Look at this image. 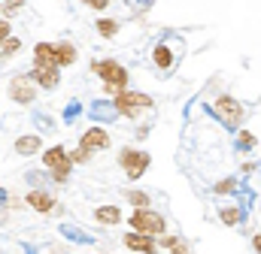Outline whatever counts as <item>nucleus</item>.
Segmentation results:
<instances>
[{
	"label": "nucleus",
	"mask_w": 261,
	"mask_h": 254,
	"mask_svg": "<svg viewBox=\"0 0 261 254\" xmlns=\"http://www.w3.org/2000/svg\"><path fill=\"white\" fill-rule=\"evenodd\" d=\"M152 106H155L152 97H146L140 91H116V112H122L128 118H137V115L149 112Z\"/></svg>",
	"instance_id": "1"
},
{
	"label": "nucleus",
	"mask_w": 261,
	"mask_h": 254,
	"mask_svg": "<svg viewBox=\"0 0 261 254\" xmlns=\"http://www.w3.org/2000/svg\"><path fill=\"white\" fill-rule=\"evenodd\" d=\"M130 227H134L137 233H149V236H152V233H164V218L146 206V209H137V212L130 215Z\"/></svg>",
	"instance_id": "2"
},
{
	"label": "nucleus",
	"mask_w": 261,
	"mask_h": 254,
	"mask_svg": "<svg viewBox=\"0 0 261 254\" xmlns=\"http://www.w3.org/2000/svg\"><path fill=\"white\" fill-rule=\"evenodd\" d=\"M100 76H103V82H107V91H122L125 88V82H128V70L122 67V64H116V61H103V64H97L94 67Z\"/></svg>",
	"instance_id": "3"
},
{
	"label": "nucleus",
	"mask_w": 261,
	"mask_h": 254,
	"mask_svg": "<svg viewBox=\"0 0 261 254\" xmlns=\"http://www.w3.org/2000/svg\"><path fill=\"white\" fill-rule=\"evenodd\" d=\"M213 112L219 115V121L225 127H237L243 121V106H240L234 97H219L216 106H213Z\"/></svg>",
	"instance_id": "4"
},
{
	"label": "nucleus",
	"mask_w": 261,
	"mask_h": 254,
	"mask_svg": "<svg viewBox=\"0 0 261 254\" xmlns=\"http://www.w3.org/2000/svg\"><path fill=\"white\" fill-rule=\"evenodd\" d=\"M43 164H46V170L58 179V182H67V176H70V161H67V151L61 145H55V148H49L46 154H43Z\"/></svg>",
	"instance_id": "5"
},
{
	"label": "nucleus",
	"mask_w": 261,
	"mask_h": 254,
	"mask_svg": "<svg viewBox=\"0 0 261 254\" xmlns=\"http://www.w3.org/2000/svg\"><path fill=\"white\" fill-rule=\"evenodd\" d=\"M149 164H152V157H149L146 151H130V148L122 151V167H125L128 179H140V176L146 173V167H149Z\"/></svg>",
	"instance_id": "6"
},
{
	"label": "nucleus",
	"mask_w": 261,
	"mask_h": 254,
	"mask_svg": "<svg viewBox=\"0 0 261 254\" xmlns=\"http://www.w3.org/2000/svg\"><path fill=\"white\" fill-rule=\"evenodd\" d=\"M9 94H12V100H18V103H31V100L37 97L34 79H28V76H18V79H12V85H9Z\"/></svg>",
	"instance_id": "7"
},
{
	"label": "nucleus",
	"mask_w": 261,
	"mask_h": 254,
	"mask_svg": "<svg viewBox=\"0 0 261 254\" xmlns=\"http://www.w3.org/2000/svg\"><path fill=\"white\" fill-rule=\"evenodd\" d=\"M34 82H40L43 88H55V85L61 82L58 67H49V64H34Z\"/></svg>",
	"instance_id": "8"
},
{
	"label": "nucleus",
	"mask_w": 261,
	"mask_h": 254,
	"mask_svg": "<svg viewBox=\"0 0 261 254\" xmlns=\"http://www.w3.org/2000/svg\"><path fill=\"white\" fill-rule=\"evenodd\" d=\"M125 245L134 248V251H143V254H158V248H155V242H152L149 233H128L125 236Z\"/></svg>",
	"instance_id": "9"
},
{
	"label": "nucleus",
	"mask_w": 261,
	"mask_h": 254,
	"mask_svg": "<svg viewBox=\"0 0 261 254\" xmlns=\"http://www.w3.org/2000/svg\"><path fill=\"white\" fill-rule=\"evenodd\" d=\"M110 145V136H107V130L103 127H91L85 136H82V148H107Z\"/></svg>",
	"instance_id": "10"
},
{
	"label": "nucleus",
	"mask_w": 261,
	"mask_h": 254,
	"mask_svg": "<svg viewBox=\"0 0 261 254\" xmlns=\"http://www.w3.org/2000/svg\"><path fill=\"white\" fill-rule=\"evenodd\" d=\"M28 206L37 209V212H43V215H46V212H55V200H52L46 190H31V194H28Z\"/></svg>",
	"instance_id": "11"
},
{
	"label": "nucleus",
	"mask_w": 261,
	"mask_h": 254,
	"mask_svg": "<svg viewBox=\"0 0 261 254\" xmlns=\"http://www.w3.org/2000/svg\"><path fill=\"white\" fill-rule=\"evenodd\" d=\"M91 115H94L97 121H113L119 112H116V106H110V103H100V100H97V103H91Z\"/></svg>",
	"instance_id": "12"
},
{
	"label": "nucleus",
	"mask_w": 261,
	"mask_h": 254,
	"mask_svg": "<svg viewBox=\"0 0 261 254\" xmlns=\"http://www.w3.org/2000/svg\"><path fill=\"white\" fill-rule=\"evenodd\" d=\"M94 218H97L100 224H119V221H122V212H119L116 206H100V209L94 212Z\"/></svg>",
	"instance_id": "13"
},
{
	"label": "nucleus",
	"mask_w": 261,
	"mask_h": 254,
	"mask_svg": "<svg viewBox=\"0 0 261 254\" xmlns=\"http://www.w3.org/2000/svg\"><path fill=\"white\" fill-rule=\"evenodd\" d=\"M73 58H76V52H73V46H70V43L55 46V67H70Z\"/></svg>",
	"instance_id": "14"
},
{
	"label": "nucleus",
	"mask_w": 261,
	"mask_h": 254,
	"mask_svg": "<svg viewBox=\"0 0 261 254\" xmlns=\"http://www.w3.org/2000/svg\"><path fill=\"white\" fill-rule=\"evenodd\" d=\"M61 233H64V239H70V242H91V236L85 233V230H79V227H73V224H61Z\"/></svg>",
	"instance_id": "15"
},
{
	"label": "nucleus",
	"mask_w": 261,
	"mask_h": 254,
	"mask_svg": "<svg viewBox=\"0 0 261 254\" xmlns=\"http://www.w3.org/2000/svg\"><path fill=\"white\" fill-rule=\"evenodd\" d=\"M15 151H18V154H34V151H40V136H21V139L15 142Z\"/></svg>",
	"instance_id": "16"
},
{
	"label": "nucleus",
	"mask_w": 261,
	"mask_h": 254,
	"mask_svg": "<svg viewBox=\"0 0 261 254\" xmlns=\"http://www.w3.org/2000/svg\"><path fill=\"white\" fill-rule=\"evenodd\" d=\"M18 49H21L18 40H12V37H3V40H0V58H9V55H15Z\"/></svg>",
	"instance_id": "17"
},
{
	"label": "nucleus",
	"mask_w": 261,
	"mask_h": 254,
	"mask_svg": "<svg viewBox=\"0 0 261 254\" xmlns=\"http://www.w3.org/2000/svg\"><path fill=\"white\" fill-rule=\"evenodd\" d=\"M155 64H158L161 70H167V67L173 64V55H170V49H167V46H158V49H155Z\"/></svg>",
	"instance_id": "18"
},
{
	"label": "nucleus",
	"mask_w": 261,
	"mask_h": 254,
	"mask_svg": "<svg viewBox=\"0 0 261 254\" xmlns=\"http://www.w3.org/2000/svg\"><path fill=\"white\" fill-rule=\"evenodd\" d=\"M243 218V209H237V206H228V209H222V221L225 224H237Z\"/></svg>",
	"instance_id": "19"
},
{
	"label": "nucleus",
	"mask_w": 261,
	"mask_h": 254,
	"mask_svg": "<svg viewBox=\"0 0 261 254\" xmlns=\"http://www.w3.org/2000/svg\"><path fill=\"white\" fill-rule=\"evenodd\" d=\"M97 30H100L103 37H116L119 24H116V21H110V18H100V21H97Z\"/></svg>",
	"instance_id": "20"
},
{
	"label": "nucleus",
	"mask_w": 261,
	"mask_h": 254,
	"mask_svg": "<svg viewBox=\"0 0 261 254\" xmlns=\"http://www.w3.org/2000/svg\"><path fill=\"white\" fill-rule=\"evenodd\" d=\"M128 200L137 206V209H146V206H149V197H146L143 190H128Z\"/></svg>",
	"instance_id": "21"
},
{
	"label": "nucleus",
	"mask_w": 261,
	"mask_h": 254,
	"mask_svg": "<svg viewBox=\"0 0 261 254\" xmlns=\"http://www.w3.org/2000/svg\"><path fill=\"white\" fill-rule=\"evenodd\" d=\"M164 245H167V248H170L173 254H189V251H186V245H182V239H179V236H167V239H164Z\"/></svg>",
	"instance_id": "22"
},
{
	"label": "nucleus",
	"mask_w": 261,
	"mask_h": 254,
	"mask_svg": "<svg viewBox=\"0 0 261 254\" xmlns=\"http://www.w3.org/2000/svg\"><path fill=\"white\" fill-rule=\"evenodd\" d=\"M237 145L240 148H255V133H249V130L237 133Z\"/></svg>",
	"instance_id": "23"
},
{
	"label": "nucleus",
	"mask_w": 261,
	"mask_h": 254,
	"mask_svg": "<svg viewBox=\"0 0 261 254\" xmlns=\"http://www.w3.org/2000/svg\"><path fill=\"white\" fill-rule=\"evenodd\" d=\"M67 161H70V164H85V161H88V148H82V145H79L73 154H67Z\"/></svg>",
	"instance_id": "24"
},
{
	"label": "nucleus",
	"mask_w": 261,
	"mask_h": 254,
	"mask_svg": "<svg viewBox=\"0 0 261 254\" xmlns=\"http://www.w3.org/2000/svg\"><path fill=\"white\" fill-rule=\"evenodd\" d=\"M234 190H237V179H225L216 185V194H234Z\"/></svg>",
	"instance_id": "25"
},
{
	"label": "nucleus",
	"mask_w": 261,
	"mask_h": 254,
	"mask_svg": "<svg viewBox=\"0 0 261 254\" xmlns=\"http://www.w3.org/2000/svg\"><path fill=\"white\" fill-rule=\"evenodd\" d=\"M79 112H82V106H79V103H76V100H73V103H70V106H67V112H64V121H73V118H76V115H79Z\"/></svg>",
	"instance_id": "26"
},
{
	"label": "nucleus",
	"mask_w": 261,
	"mask_h": 254,
	"mask_svg": "<svg viewBox=\"0 0 261 254\" xmlns=\"http://www.w3.org/2000/svg\"><path fill=\"white\" fill-rule=\"evenodd\" d=\"M82 3H88L91 9H107V0H82Z\"/></svg>",
	"instance_id": "27"
},
{
	"label": "nucleus",
	"mask_w": 261,
	"mask_h": 254,
	"mask_svg": "<svg viewBox=\"0 0 261 254\" xmlns=\"http://www.w3.org/2000/svg\"><path fill=\"white\" fill-rule=\"evenodd\" d=\"M28 182H34V185H43V173H28Z\"/></svg>",
	"instance_id": "28"
},
{
	"label": "nucleus",
	"mask_w": 261,
	"mask_h": 254,
	"mask_svg": "<svg viewBox=\"0 0 261 254\" xmlns=\"http://www.w3.org/2000/svg\"><path fill=\"white\" fill-rule=\"evenodd\" d=\"M37 124L43 127V130H49V127H52V121H49L46 115H37Z\"/></svg>",
	"instance_id": "29"
},
{
	"label": "nucleus",
	"mask_w": 261,
	"mask_h": 254,
	"mask_svg": "<svg viewBox=\"0 0 261 254\" xmlns=\"http://www.w3.org/2000/svg\"><path fill=\"white\" fill-rule=\"evenodd\" d=\"M9 37V21H0V40Z\"/></svg>",
	"instance_id": "30"
},
{
	"label": "nucleus",
	"mask_w": 261,
	"mask_h": 254,
	"mask_svg": "<svg viewBox=\"0 0 261 254\" xmlns=\"http://www.w3.org/2000/svg\"><path fill=\"white\" fill-rule=\"evenodd\" d=\"M21 6V0H6V9H18Z\"/></svg>",
	"instance_id": "31"
},
{
	"label": "nucleus",
	"mask_w": 261,
	"mask_h": 254,
	"mask_svg": "<svg viewBox=\"0 0 261 254\" xmlns=\"http://www.w3.org/2000/svg\"><path fill=\"white\" fill-rule=\"evenodd\" d=\"M6 200H9V194H6V190L0 188V209H3V206H6Z\"/></svg>",
	"instance_id": "32"
}]
</instances>
